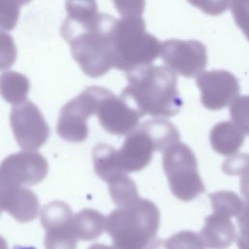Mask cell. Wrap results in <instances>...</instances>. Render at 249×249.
Returning <instances> with one entry per match:
<instances>
[{
	"instance_id": "6da1fadb",
	"label": "cell",
	"mask_w": 249,
	"mask_h": 249,
	"mask_svg": "<svg viewBox=\"0 0 249 249\" xmlns=\"http://www.w3.org/2000/svg\"><path fill=\"white\" fill-rule=\"evenodd\" d=\"M60 34L85 74L98 78L112 67V33L116 18L99 13L94 1H68Z\"/></svg>"
},
{
	"instance_id": "7a4b0ae2",
	"label": "cell",
	"mask_w": 249,
	"mask_h": 249,
	"mask_svg": "<svg viewBox=\"0 0 249 249\" xmlns=\"http://www.w3.org/2000/svg\"><path fill=\"white\" fill-rule=\"evenodd\" d=\"M121 18L116 20L112 33V67L130 72L151 65L160 55L158 38L146 30L142 18L145 2L115 1Z\"/></svg>"
},
{
	"instance_id": "3957f363",
	"label": "cell",
	"mask_w": 249,
	"mask_h": 249,
	"mask_svg": "<svg viewBox=\"0 0 249 249\" xmlns=\"http://www.w3.org/2000/svg\"><path fill=\"white\" fill-rule=\"evenodd\" d=\"M127 86L120 95L142 117L168 118L183 105L177 89V75L166 66L147 65L126 73Z\"/></svg>"
},
{
	"instance_id": "277c9868",
	"label": "cell",
	"mask_w": 249,
	"mask_h": 249,
	"mask_svg": "<svg viewBox=\"0 0 249 249\" xmlns=\"http://www.w3.org/2000/svg\"><path fill=\"white\" fill-rule=\"evenodd\" d=\"M159 224L158 207L138 197L112 211L106 218L105 230L118 249H143L156 235Z\"/></svg>"
},
{
	"instance_id": "5b68a950",
	"label": "cell",
	"mask_w": 249,
	"mask_h": 249,
	"mask_svg": "<svg viewBox=\"0 0 249 249\" xmlns=\"http://www.w3.org/2000/svg\"><path fill=\"white\" fill-rule=\"evenodd\" d=\"M162 167L172 194L190 201L204 192L194 152L184 143H177L162 154Z\"/></svg>"
},
{
	"instance_id": "8992f818",
	"label": "cell",
	"mask_w": 249,
	"mask_h": 249,
	"mask_svg": "<svg viewBox=\"0 0 249 249\" xmlns=\"http://www.w3.org/2000/svg\"><path fill=\"white\" fill-rule=\"evenodd\" d=\"M99 89L97 86L88 87L61 108L56 131L62 139L69 142H83L87 139L88 119L95 114Z\"/></svg>"
},
{
	"instance_id": "52a82bcc",
	"label": "cell",
	"mask_w": 249,
	"mask_h": 249,
	"mask_svg": "<svg viewBox=\"0 0 249 249\" xmlns=\"http://www.w3.org/2000/svg\"><path fill=\"white\" fill-rule=\"evenodd\" d=\"M160 55L166 67L187 78L201 74L208 60L205 46L197 40H166L160 45Z\"/></svg>"
},
{
	"instance_id": "ba28073f",
	"label": "cell",
	"mask_w": 249,
	"mask_h": 249,
	"mask_svg": "<svg viewBox=\"0 0 249 249\" xmlns=\"http://www.w3.org/2000/svg\"><path fill=\"white\" fill-rule=\"evenodd\" d=\"M10 123L15 139L23 151L35 152L49 138V124L39 108L29 100L13 107Z\"/></svg>"
},
{
	"instance_id": "9c48e42d",
	"label": "cell",
	"mask_w": 249,
	"mask_h": 249,
	"mask_svg": "<svg viewBox=\"0 0 249 249\" xmlns=\"http://www.w3.org/2000/svg\"><path fill=\"white\" fill-rule=\"evenodd\" d=\"M95 115L110 134L127 135L138 127L142 115L121 96L100 87Z\"/></svg>"
},
{
	"instance_id": "30bf717a",
	"label": "cell",
	"mask_w": 249,
	"mask_h": 249,
	"mask_svg": "<svg viewBox=\"0 0 249 249\" xmlns=\"http://www.w3.org/2000/svg\"><path fill=\"white\" fill-rule=\"evenodd\" d=\"M200 90L201 104L212 111L231 105L240 92L236 77L227 70H210L199 74L196 79Z\"/></svg>"
},
{
	"instance_id": "8fae6325",
	"label": "cell",
	"mask_w": 249,
	"mask_h": 249,
	"mask_svg": "<svg viewBox=\"0 0 249 249\" xmlns=\"http://www.w3.org/2000/svg\"><path fill=\"white\" fill-rule=\"evenodd\" d=\"M48 171L47 160L37 152H18L8 156L0 163V176L20 186L40 183Z\"/></svg>"
},
{
	"instance_id": "7c38bea8",
	"label": "cell",
	"mask_w": 249,
	"mask_h": 249,
	"mask_svg": "<svg viewBox=\"0 0 249 249\" xmlns=\"http://www.w3.org/2000/svg\"><path fill=\"white\" fill-rule=\"evenodd\" d=\"M9 212L19 222L33 220L39 211L36 195L24 186L13 183L0 176V211Z\"/></svg>"
},
{
	"instance_id": "4fadbf2b",
	"label": "cell",
	"mask_w": 249,
	"mask_h": 249,
	"mask_svg": "<svg viewBox=\"0 0 249 249\" xmlns=\"http://www.w3.org/2000/svg\"><path fill=\"white\" fill-rule=\"evenodd\" d=\"M210 143L215 152L231 157L239 150L244 141L243 131L232 122L224 121L216 124L209 134Z\"/></svg>"
},
{
	"instance_id": "5bb4252c",
	"label": "cell",
	"mask_w": 249,
	"mask_h": 249,
	"mask_svg": "<svg viewBox=\"0 0 249 249\" xmlns=\"http://www.w3.org/2000/svg\"><path fill=\"white\" fill-rule=\"evenodd\" d=\"M29 81L27 77L16 71H4L0 75V94L14 106L26 101L29 91Z\"/></svg>"
},
{
	"instance_id": "9a60e30c",
	"label": "cell",
	"mask_w": 249,
	"mask_h": 249,
	"mask_svg": "<svg viewBox=\"0 0 249 249\" xmlns=\"http://www.w3.org/2000/svg\"><path fill=\"white\" fill-rule=\"evenodd\" d=\"M104 216L93 209H84L73 216L72 229L76 238L93 239L99 236L105 228Z\"/></svg>"
},
{
	"instance_id": "2e32d148",
	"label": "cell",
	"mask_w": 249,
	"mask_h": 249,
	"mask_svg": "<svg viewBox=\"0 0 249 249\" xmlns=\"http://www.w3.org/2000/svg\"><path fill=\"white\" fill-rule=\"evenodd\" d=\"M154 139L158 152H164L171 146L179 143L180 133L177 127L163 119L149 120L140 124Z\"/></svg>"
},
{
	"instance_id": "e0dca14e",
	"label": "cell",
	"mask_w": 249,
	"mask_h": 249,
	"mask_svg": "<svg viewBox=\"0 0 249 249\" xmlns=\"http://www.w3.org/2000/svg\"><path fill=\"white\" fill-rule=\"evenodd\" d=\"M73 216L70 207L65 202L53 201L42 208L41 223L48 231L68 226Z\"/></svg>"
},
{
	"instance_id": "ac0fdd59",
	"label": "cell",
	"mask_w": 249,
	"mask_h": 249,
	"mask_svg": "<svg viewBox=\"0 0 249 249\" xmlns=\"http://www.w3.org/2000/svg\"><path fill=\"white\" fill-rule=\"evenodd\" d=\"M208 241H230L234 234V227L230 217L221 213L214 212L205 219V227L202 230Z\"/></svg>"
},
{
	"instance_id": "d6986e66",
	"label": "cell",
	"mask_w": 249,
	"mask_h": 249,
	"mask_svg": "<svg viewBox=\"0 0 249 249\" xmlns=\"http://www.w3.org/2000/svg\"><path fill=\"white\" fill-rule=\"evenodd\" d=\"M108 185L111 197L119 207L127 205L139 197L135 183L126 174L115 179Z\"/></svg>"
},
{
	"instance_id": "ffe728a7",
	"label": "cell",
	"mask_w": 249,
	"mask_h": 249,
	"mask_svg": "<svg viewBox=\"0 0 249 249\" xmlns=\"http://www.w3.org/2000/svg\"><path fill=\"white\" fill-rule=\"evenodd\" d=\"M214 212L227 215L229 217L239 214L243 203L239 196L231 191H219L209 195Z\"/></svg>"
},
{
	"instance_id": "44dd1931",
	"label": "cell",
	"mask_w": 249,
	"mask_h": 249,
	"mask_svg": "<svg viewBox=\"0 0 249 249\" xmlns=\"http://www.w3.org/2000/svg\"><path fill=\"white\" fill-rule=\"evenodd\" d=\"M76 236L73 232L72 222L70 225L48 231L46 236L47 249H75Z\"/></svg>"
},
{
	"instance_id": "7402d4cb",
	"label": "cell",
	"mask_w": 249,
	"mask_h": 249,
	"mask_svg": "<svg viewBox=\"0 0 249 249\" xmlns=\"http://www.w3.org/2000/svg\"><path fill=\"white\" fill-rule=\"evenodd\" d=\"M231 122L249 135V95L236 98L230 107Z\"/></svg>"
},
{
	"instance_id": "603a6c76",
	"label": "cell",
	"mask_w": 249,
	"mask_h": 249,
	"mask_svg": "<svg viewBox=\"0 0 249 249\" xmlns=\"http://www.w3.org/2000/svg\"><path fill=\"white\" fill-rule=\"evenodd\" d=\"M18 1H2L0 0V30H12L17 25L20 5Z\"/></svg>"
},
{
	"instance_id": "cb8c5ba5",
	"label": "cell",
	"mask_w": 249,
	"mask_h": 249,
	"mask_svg": "<svg viewBox=\"0 0 249 249\" xmlns=\"http://www.w3.org/2000/svg\"><path fill=\"white\" fill-rule=\"evenodd\" d=\"M17 53L13 37L6 31L0 30V70L10 68L16 61Z\"/></svg>"
},
{
	"instance_id": "d4e9b609",
	"label": "cell",
	"mask_w": 249,
	"mask_h": 249,
	"mask_svg": "<svg viewBox=\"0 0 249 249\" xmlns=\"http://www.w3.org/2000/svg\"><path fill=\"white\" fill-rule=\"evenodd\" d=\"M230 9L236 24L249 41V0L230 2Z\"/></svg>"
},
{
	"instance_id": "484cf974",
	"label": "cell",
	"mask_w": 249,
	"mask_h": 249,
	"mask_svg": "<svg viewBox=\"0 0 249 249\" xmlns=\"http://www.w3.org/2000/svg\"><path fill=\"white\" fill-rule=\"evenodd\" d=\"M249 168L248 154H234L229 157L222 165L223 171L228 175H241Z\"/></svg>"
},
{
	"instance_id": "4316f807",
	"label": "cell",
	"mask_w": 249,
	"mask_h": 249,
	"mask_svg": "<svg viewBox=\"0 0 249 249\" xmlns=\"http://www.w3.org/2000/svg\"><path fill=\"white\" fill-rule=\"evenodd\" d=\"M237 222L240 228L238 246L240 249H249V201H247L246 204H243V207L238 214Z\"/></svg>"
},
{
	"instance_id": "83f0119b",
	"label": "cell",
	"mask_w": 249,
	"mask_h": 249,
	"mask_svg": "<svg viewBox=\"0 0 249 249\" xmlns=\"http://www.w3.org/2000/svg\"><path fill=\"white\" fill-rule=\"evenodd\" d=\"M240 191L249 201V168L240 175Z\"/></svg>"
},
{
	"instance_id": "f1b7e54d",
	"label": "cell",
	"mask_w": 249,
	"mask_h": 249,
	"mask_svg": "<svg viewBox=\"0 0 249 249\" xmlns=\"http://www.w3.org/2000/svg\"><path fill=\"white\" fill-rule=\"evenodd\" d=\"M13 249H36L33 246H21V245H16Z\"/></svg>"
},
{
	"instance_id": "f546056e",
	"label": "cell",
	"mask_w": 249,
	"mask_h": 249,
	"mask_svg": "<svg viewBox=\"0 0 249 249\" xmlns=\"http://www.w3.org/2000/svg\"><path fill=\"white\" fill-rule=\"evenodd\" d=\"M0 249H7V245L5 240L0 236Z\"/></svg>"
},
{
	"instance_id": "4dcf8cb0",
	"label": "cell",
	"mask_w": 249,
	"mask_h": 249,
	"mask_svg": "<svg viewBox=\"0 0 249 249\" xmlns=\"http://www.w3.org/2000/svg\"><path fill=\"white\" fill-rule=\"evenodd\" d=\"M90 249H110L109 247H104V246H101V244H98V245H94V246H92Z\"/></svg>"
},
{
	"instance_id": "1f68e13d",
	"label": "cell",
	"mask_w": 249,
	"mask_h": 249,
	"mask_svg": "<svg viewBox=\"0 0 249 249\" xmlns=\"http://www.w3.org/2000/svg\"><path fill=\"white\" fill-rule=\"evenodd\" d=\"M0 214H1V211H0Z\"/></svg>"
}]
</instances>
